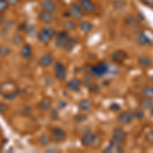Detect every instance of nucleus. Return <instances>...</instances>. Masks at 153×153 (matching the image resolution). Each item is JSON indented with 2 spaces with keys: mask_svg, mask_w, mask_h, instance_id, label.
Masks as SVG:
<instances>
[{
  "mask_svg": "<svg viewBox=\"0 0 153 153\" xmlns=\"http://www.w3.org/2000/svg\"><path fill=\"white\" fill-rule=\"evenodd\" d=\"M137 42H138V44L141 46H150L153 44V40L146 33H144V32L140 33L139 35L137 36Z\"/></svg>",
  "mask_w": 153,
  "mask_h": 153,
  "instance_id": "f8f14e48",
  "label": "nucleus"
},
{
  "mask_svg": "<svg viewBox=\"0 0 153 153\" xmlns=\"http://www.w3.org/2000/svg\"><path fill=\"white\" fill-rule=\"evenodd\" d=\"M139 105L143 110H149V109H151V107L153 106V103L151 99L143 96V98H141L139 101Z\"/></svg>",
  "mask_w": 153,
  "mask_h": 153,
  "instance_id": "412c9836",
  "label": "nucleus"
},
{
  "mask_svg": "<svg viewBox=\"0 0 153 153\" xmlns=\"http://www.w3.org/2000/svg\"><path fill=\"white\" fill-rule=\"evenodd\" d=\"M87 1H90V0H79L80 3H83V2H87Z\"/></svg>",
  "mask_w": 153,
  "mask_h": 153,
  "instance_id": "4c0bfd02",
  "label": "nucleus"
},
{
  "mask_svg": "<svg viewBox=\"0 0 153 153\" xmlns=\"http://www.w3.org/2000/svg\"><path fill=\"white\" fill-rule=\"evenodd\" d=\"M141 93L144 97L153 100V86H145V87H143Z\"/></svg>",
  "mask_w": 153,
  "mask_h": 153,
  "instance_id": "393cba45",
  "label": "nucleus"
},
{
  "mask_svg": "<svg viewBox=\"0 0 153 153\" xmlns=\"http://www.w3.org/2000/svg\"><path fill=\"white\" fill-rule=\"evenodd\" d=\"M91 73L96 76H104L105 74L108 73V65L106 62L101 61V62L97 63V65H93L92 68H91Z\"/></svg>",
  "mask_w": 153,
  "mask_h": 153,
  "instance_id": "39448f33",
  "label": "nucleus"
},
{
  "mask_svg": "<svg viewBox=\"0 0 153 153\" xmlns=\"http://www.w3.org/2000/svg\"><path fill=\"white\" fill-rule=\"evenodd\" d=\"M66 87H68V90L71 91V92H79V91L81 90V88H82V82H81L79 79L74 78V79H71V81H68Z\"/></svg>",
  "mask_w": 153,
  "mask_h": 153,
  "instance_id": "ddd939ff",
  "label": "nucleus"
},
{
  "mask_svg": "<svg viewBox=\"0 0 153 153\" xmlns=\"http://www.w3.org/2000/svg\"><path fill=\"white\" fill-rule=\"evenodd\" d=\"M97 141H100V138L94 133L90 132V131L86 132L81 138V142L85 147H94V144H96Z\"/></svg>",
  "mask_w": 153,
  "mask_h": 153,
  "instance_id": "7ed1b4c3",
  "label": "nucleus"
},
{
  "mask_svg": "<svg viewBox=\"0 0 153 153\" xmlns=\"http://www.w3.org/2000/svg\"><path fill=\"white\" fill-rule=\"evenodd\" d=\"M21 53L25 58H30L33 54V50H32L31 46L28 45V44H25L21 49Z\"/></svg>",
  "mask_w": 153,
  "mask_h": 153,
  "instance_id": "a878e982",
  "label": "nucleus"
},
{
  "mask_svg": "<svg viewBox=\"0 0 153 153\" xmlns=\"http://www.w3.org/2000/svg\"><path fill=\"white\" fill-rule=\"evenodd\" d=\"M55 78L61 82L66 79V68L60 61L55 63Z\"/></svg>",
  "mask_w": 153,
  "mask_h": 153,
  "instance_id": "0eeeda50",
  "label": "nucleus"
},
{
  "mask_svg": "<svg viewBox=\"0 0 153 153\" xmlns=\"http://www.w3.org/2000/svg\"><path fill=\"white\" fill-rule=\"evenodd\" d=\"M138 65L141 66L142 68H150L153 65V60L150 56L141 55L138 58Z\"/></svg>",
  "mask_w": 153,
  "mask_h": 153,
  "instance_id": "4468645a",
  "label": "nucleus"
},
{
  "mask_svg": "<svg viewBox=\"0 0 153 153\" xmlns=\"http://www.w3.org/2000/svg\"><path fill=\"white\" fill-rule=\"evenodd\" d=\"M70 12L71 16H74L76 19H82L84 16V10L83 8L81 7V5H79L78 3H73L71 5L70 8Z\"/></svg>",
  "mask_w": 153,
  "mask_h": 153,
  "instance_id": "9d476101",
  "label": "nucleus"
},
{
  "mask_svg": "<svg viewBox=\"0 0 153 153\" xmlns=\"http://www.w3.org/2000/svg\"><path fill=\"white\" fill-rule=\"evenodd\" d=\"M131 113H132L133 117L138 120H143L145 118V112L143 111L142 108H133L131 110Z\"/></svg>",
  "mask_w": 153,
  "mask_h": 153,
  "instance_id": "5701e85b",
  "label": "nucleus"
},
{
  "mask_svg": "<svg viewBox=\"0 0 153 153\" xmlns=\"http://www.w3.org/2000/svg\"><path fill=\"white\" fill-rule=\"evenodd\" d=\"M0 93L5 99L12 100L19 94V87L16 86V84H14L11 81L4 82L0 85Z\"/></svg>",
  "mask_w": 153,
  "mask_h": 153,
  "instance_id": "f257e3e1",
  "label": "nucleus"
},
{
  "mask_svg": "<svg viewBox=\"0 0 153 153\" xmlns=\"http://www.w3.org/2000/svg\"><path fill=\"white\" fill-rule=\"evenodd\" d=\"M23 114H25V115H30L32 113V109L30 107H25L24 109H23Z\"/></svg>",
  "mask_w": 153,
  "mask_h": 153,
  "instance_id": "c9c22d12",
  "label": "nucleus"
},
{
  "mask_svg": "<svg viewBox=\"0 0 153 153\" xmlns=\"http://www.w3.org/2000/svg\"><path fill=\"white\" fill-rule=\"evenodd\" d=\"M79 107L82 110H85V111L86 110H89L91 108V102L87 99H84L79 103Z\"/></svg>",
  "mask_w": 153,
  "mask_h": 153,
  "instance_id": "cd10ccee",
  "label": "nucleus"
},
{
  "mask_svg": "<svg viewBox=\"0 0 153 153\" xmlns=\"http://www.w3.org/2000/svg\"><path fill=\"white\" fill-rule=\"evenodd\" d=\"M145 140H146V142L148 144H150L153 146V130H150L149 132L145 135Z\"/></svg>",
  "mask_w": 153,
  "mask_h": 153,
  "instance_id": "c85d7f7f",
  "label": "nucleus"
},
{
  "mask_svg": "<svg viewBox=\"0 0 153 153\" xmlns=\"http://www.w3.org/2000/svg\"><path fill=\"white\" fill-rule=\"evenodd\" d=\"M52 62H53V56H52V54H50V53L44 54L40 58V60H39L40 65L43 66V68H47V66L50 65Z\"/></svg>",
  "mask_w": 153,
  "mask_h": 153,
  "instance_id": "a211bd4d",
  "label": "nucleus"
},
{
  "mask_svg": "<svg viewBox=\"0 0 153 153\" xmlns=\"http://www.w3.org/2000/svg\"><path fill=\"white\" fill-rule=\"evenodd\" d=\"M55 31L53 29H50V28H44L42 29L40 32L38 33V40L41 42V43H44V44H47L49 43L52 39L54 38L55 36Z\"/></svg>",
  "mask_w": 153,
  "mask_h": 153,
  "instance_id": "f03ea898",
  "label": "nucleus"
},
{
  "mask_svg": "<svg viewBox=\"0 0 153 153\" xmlns=\"http://www.w3.org/2000/svg\"><path fill=\"white\" fill-rule=\"evenodd\" d=\"M70 38V35H68V31H61L57 33L55 38V43L58 47H63V45L65 44V42L68 41V39Z\"/></svg>",
  "mask_w": 153,
  "mask_h": 153,
  "instance_id": "9b49d317",
  "label": "nucleus"
},
{
  "mask_svg": "<svg viewBox=\"0 0 153 153\" xmlns=\"http://www.w3.org/2000/svg\"><path fill=\"white\" fill-rule=\"evenodd\" d=\"M4 19H5V18H4V16H3V12H0V25L3 23Z\"/></svg>",
  "mask_w": 153,
  "mask_h": 153,
  "instance_id": "e433bc0d",
  "label": "nucleus"
},
{
  "mask_svg": "<svg viewBox=\"0 0 153 153\" xmlns=\"http://www.w3.org/2000/svg\"><path fill=\"white\" fill-rule=\"evenodd\" d=\"M151 115H153V106L151 107Z\"/></svg>",
  "mask_w": 153,
  "mask_h": 153,
  "instance_id": "58836bf2",
  "label": "nucleus"
},
{
  "mask_svg": "<svg viewBox=\"0 0 153 153\" xmlns=\"http://www.w3.org/2000/svg\"><path fill=\"white\" fill-rule=\"evenodd\" d=\"M104 152H124V142L112 139L109 141V144L105 147Z\"/></svg>",
  "mask_w": 153,
  "mask_h": 153,
  "instance_id": "20e7f679",
  "label": "nucleus"
},
{
  "mask_svg": "<svg viewBox=\"0 0 153 153\" xmlns=\"http://www.w3.org/2000/svg\"><path fill=\"white\" fill-rule=\"evenodd\" d=\"M66 138V133L60 128H55L51 132V139L54 142H61Z\"/></svg>",
  "mask_w": 153,
  "mask_h": 153,
  "instance_id": "1a4fd4ad",
  "label": "nucleus"
},
{
  "mask_svg": "<svg viewBox=\"0 0 153 153\" xmlns=\"http://www.w3.org/2000/svg\"><path fill=\"white\" fill-rule=\"evenodd\" d=\"M127 133L125 132V130H123L122 128H117L112 131V138L117 141L125 142V140L127 139Z\"/></svg>",
  "mask_w": 153,
  "mask_h": 153,
  "instance_id": "dca6fc26",
  "label": "nucleus"
},
{
  "mask_svg": "<svg viewBox=\"0 0 153 153\" xmlns=\"http://www.w3.org/2000/svg\"><path fill=\"white\" fill-rule=\"evenodd\" d=\"M9 4L6 0H0V12H4L8 9Z\"/></svg>",
  "mask_w": 153,
  "mask_h": 153,
  "instance_id": "c756f323",
  "label": "nucleus"
},
{
  "mask_svg": "<svg viewBox=\"0 0 153 153\" xmlns=\"http://www.w3.org/2000/svg\"><path fill=\"white\" fill-rule=\"evenodd\" d=\"M76 27V25L75 24V22H73V21H68L65 23V30H68V31L75 30Z\"/></svg>",
  "mask_w": 153,
  "mask_h": 153,
  "instance_id": "7c9ffc66",
  "label": "nucleus"
},
{
  "mask_svg": "<svg viewBox=\"0 0 153 153\" xmlns=\"http://www.w3.org/2000/svg\"><path fill=\"white\" fill-rule=\"evenodd\" d=\"M133 120H134V117H133L131 111L126 110V111H122L117 115V122L122 125H130Z\"/></svg>",
  "mask_w": 153,
  "mask_h": 153,
  "instance_id": "6e6552de",
  "label": "nucleus"
},
{
  "mask_svg": "<svg viewBox=\"0 0 153 153\" xmlns=\"http://www.w3.org/2000/svg\"><path fill=\"white\" fill-rule=\"evenodd\" d=\"M79 28H80L81 31L84 32V33L88 34L93 30V25L88 21H83V22H81L80 25H79Z\"/></svg>",
  "mask_w": 153,
  "mask_h": 153,
  "instance_id": "4be33fe9",
  "label": "nucleus"
},
{
  "mask_svg": "<svg viewBox=\"0 0 153 153\" xmlns=\"http://www.w3.org/2000/svg\"><path fill=\"white\" fill-rule=\"evenodd\" d=\"M109 108L111 110H114V111H117V110H120V106L118 105L117 103H112V104L109 106Z\"/></svg>",
  "mask_w": 153,
  "mask_h": 153,
  "instance_id": "72a5a7b5",
  "label": "nucleus"
},
{
  "mask_svg": "<svg viewBox=\"0 0 153 153\" xmlns=\"http://www.w3.org/2000/svg\"><path fill=\"white\" fill-rule=\"evenodd\" d=\"M142 4L148 7H153V0H140Z\"/></svg>",
  "mask_w": 153,
  "mask_h": 153,
  "instance_id": "473e14b6",
  "label": "nucleus"
},
{
  "mask_svg": "<svg viewBox=\"0 0 153 153\" xmlns=\"http://www.w3.org/2000/svg\"><path fill=\"white\" fill-rule=\"evenodd\" d=\"M38 18L41 22H43L44 24H51V23H53V21H54L53 14L51 13V12L46 11V10H42L39 12Z\"/></svg>",
  "mask_w": 153,
  "mask_h": 153,
  "instance_id": "2eb2a0df",
  "label": "nucleus"
},
{
  "mask_svg": "<svg viewBox=\"0 0 153 153\" xmlns=\"http://www.w3.org/2000/svg\"><path fill=\"white\" fill-rule=\"evenodd\" d=\"M6 1L8 2L9 6H16L19 3V0H6Z\"/></svg>",
  "mask_w": 153,
  "mask_h": 153,
  "instance_id": "f704fd0d",
  "label": "nucleus"
},
{
  "mask_svg": "<svg viewBox=\"0 0 153 153\" xmlns=\"http://www.w3.org/2000/svg\"><path fill=\"white\" fill-rule=\"evenodd\" d=\"M41 5H42L43 10L49 11V12H51V13H53V12L56 10V4L54 3L53 0H43Z\"/></svg>",
  "mask_w": 153,
  "mask_h": 153,
  "instance_id": "f3484780",
  "label": "nucleus"
},
{
  "mask_svg": "<svg viewBox=\"0 0 153 153\" xmlns=\"http://www.w3.org/2000/svg\"><path fill=\"white\" fill-rule=\"evenodd\" d=\"M76 44H78V39L75 38V37H71L68 39V41L65 42V44L63 45V49L66 51H71L76 46Z\"/></svg>",
  "mask_w": 153,
  "mask_h": 153,
  "instance_id": "aec40b11",
  "label": "nucleus"
},
{
  "mask_svg": "<svg viewBox=\"0 0 153 153\" xmlns=\"http://www.w3.org/2000/svg\"><path fill=\"white\" fill-rule=\"evenodd\" d=\"M39 108L42 110V111H47L51 108V100L48 99V98H44L40 101L39 103Z\"/></svg>",
  "mask_w": 153,
  "mask_h": 153,
  "instance_id": "b1692460",
  "label": "nucleus"
},
{
  "mask_svg": "<svg viewBox=\"0 0 153 153\" xmlns=\"http://www.w3.org/2000/svg\"><path fill=\"white\" fill-rule=\"evenodd\" d=\"M126 23L128 25H130V26H137V25H139V19H138L136 16H132V14H130V16H128L127 18H126Z\"/></svg>",
  "mask_w": 153,
  "mask_h": 153,
  "instance_id": "bb28decb",
  "label": "nucleus"
},
{
  "mask_svg": "<svg viewBox=\"0 0 153 153\" xmlns=\"http://www.w3.org/2000/svg\"><path fill=\"white\" fill-rule=\"evenodd\" d=\"M81 7H82L83 10L85 12H87V13H93V12L96 11V5H95V3L92 2V0L81 3Z\"/></svg>",
  "mask_w": 153,
  "mask_h": 153,
  "instance_id": "6ab92c4d",
  "label": "nucleus"
},
{
  "mask_svg": "<svg viewBox=\"0 0 153 153\" xmlns=\"http://www.w3.org/2000/svg\"><path fill=\"white\" fill-rule=\"evenodd\" d=\"M9 53H10V49L8 47H6V46H4V45L0 46V55L6 56V55H8Z\"/></svg>",
  "mask_w": 153,
  "mask_h": 153,
  "instance_id": "2f4dec72",
  "label": "nucleus"
},
{
  "mask_svg": "<svg viewBox=\"0 0 153 153\" xmlns=\"http://www.w3.org/2000/svg\"><path fill=\"white\" fill-rule=\"evenodd\" d=\"M128 58V53L125 50L118 49L111 54V60L117 65H123Z\"/></svg>",
  "mask_w": 153,
  "mask_h": 153,
  "instance_id": "423d86ee",
  "label": "nucleus"
}]
</instances>
